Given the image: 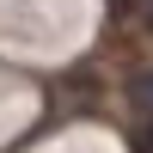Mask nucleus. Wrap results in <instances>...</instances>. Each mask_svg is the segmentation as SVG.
Returning <instances> with one entry per match:
<instances>
[{
  "instance_id": "nucleus-1",
  "label": "nucleus",
  "mask_w": 153,
  "mask_h": 153,
  "mask_svg": "<svg viewBox=\"0 0 153 153\" xmlns=\"http://www.w3.org/2000/svg\"><path fill=\"white\" fill-rule=\"evenodd\" d=\"M129 98H135V117H141V129H153V68H141L129 80Z\"/></svg>"
}]
</instances>
